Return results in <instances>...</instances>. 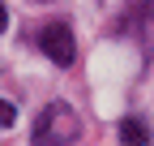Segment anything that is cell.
<instances>
[{
    "mask_svg": "<svg viewBox=\"0 0 154 146\" xmlns=\"http://www.w3.org/2000/svg\"><path fill=\"white\" fill-rule=\"evenodd\" d=\"M56 133H64V138H77V116L69 112L64 103H51L43 116H38L34 125V146H60V138Z\"/></svg>",
    "mask_w": 154,
    "mask_h": 146,
    "instance_id": "cell-1",
    "label": "cell"
},
{
    "mask_svg": "<svg viewBox=\"0 0 154 146\" xmlns=\"http://www.w3.org/2000/svg\"><path fill=\"white\" fill-rule=\"evenodd\" d=\"M38 47H43V56L51 60V65H73L77 60V43H73V34H69V26L64 22H47L43 30H38Z\"/></svg>",
    "mask_w": 154,
    "mask_h": 146,
    "instance_id": "cell-2",
    "label": "cell"
},
{
    "mask_svg": "<svg viewBox=\"0 0 154 146\" xmlns=\"http://www.w3.org/2000/svg\"><path fill=\"white\" fill-rule=\"evenodd\" d=\"M120 142H124V146H150V129H146L141 120L128 116V120L120 125Z\"/></svg>",
    "mask_w": 154,
    "mask_h": 146,
    "instance_id": "cell-3",
    "label": "cell"
},
{
    "mask_svg": "<svg viewBox=\"0 0 154 146\" xmlns=\"http://www.w3.org/2000/svg\"><path fill=\"white\" fill-rule=\"evenodd\" d=\"M13 120H17V112H13V103H5V99H0V129H9Z\"/></svg>",
    "mask_w": 154,
    "mask_h": 146,
    "instance_id": "cell-4",
    "label": "cell"
},
{
    "mask_svg": "<svg viewBox=\"0 0 154 146\" xmlns=\"http://www.w3.org/2000/svg\"><path fill=\"white\" fill-rule=\"evenodd\" d=\"M5 26H9V9L0 5V34H5Z\"/></svg>",
    "mask_w": 154,
    "mask_h": 146,
    "instance_id": "cell-5",
    "label": "cell"
}]
</instances>
